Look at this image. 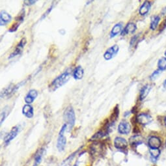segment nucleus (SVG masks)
I'll list each match as a JSON object with an SVG mask.
<instances>
[{
  "instance_id": "obj_1",
  "label": "nucleus",
  "mask_w": 166,
  "mask_h": 166,
  "mask_svg": "<svg viewBox=\"0 0 166 166\" xmlns=\"http://www.w3.org/2000/svg\"><path fill=\"white\" fill-rule=\"evenodd\" d=\"M71 78V72L68 71L63 73L60 76L56 78L54 80H53L52 82L49 85V91L50 92L55 91L56 90L63 86Z\"/></svg>"
},
{
  "instance_id": "obj_2",
  "label": "nucleus",
  "mask_w": 166,
  "mask_h": 166,
  "mask_svg": "<svg viewBox=\"0 0 166 166\" xmlns=\"http://www.w3.org/2000/svg\"><path fill=\"white\" fill-rule=\"evenodd\" d=\"M64 120L65 121V125L67 126L68 132H70L74 126L76 121V116L74 109L72 106H68L64 111L63 115Z\"/></svg>"
},
{
  "instance_id": "obj_3",
  "label": "nucleus",
  "mask_w": 166,
  "mask_h": 166,
  "mask_svg": "<svg viewBox=\"0 0 166 166\" xmlns=\"http://www.w3.org/2000/svg\"><path fill=\"white\" fill-rule=\"evenodd\" d=\"M67 125H64L61 129L60 130V133H59V136L57 138V147L60 151H63L65 148L66 144H67V140L66 137L64 136V132L67 130Z\"/></svg>"
},
{
  "instance_id": "obj_4",
  "label": "nucleus",
  "mask_w": 166,
  "mask_h": 166,
  "mask_svg": "<svg viewBox=\"0 0 166 166\" xmlns=\"http://www.w3.org/2000/svg\"><path fill=\"white\" fill-rule=\"evenodd\" d=\"M20 86H21V83H19L17 85H14V84L10 85L8 87L3 89V91H2L1 97L2 98L10 97V96H11L16 91H17L18 89Z\"/></svg>"
},
{
  "instance_id": "obj_5",
  "label": "nucleus",
  "mask_w": 166,
  "mask_h": 166,
  "mask_svg": "<svg viewBox=\"0 0 166 166\" xmlns=\"http://www.w3.org/2000/svg\"><path fill=\"white\" fill-rule=\"evenodd\" d=\"M119 50V47L117 45H114L106 50L104 54V57L106 60H110L113 58Z\"/></svg>"
},
{
  "instance_id": "obj_6",
  "label": "nucleus",
  "mask_w": 166,
  "mask_h": 166,
  "mask_svg": "<svg viewBox=\"0 0 166 166\" xmlns=\"http://www.w3.org/2000/svg\"><path fill=\"white\" fill-rule=\"evenodd\" d=\"M27 43V41L25 38H23L22 40L20 41V42L18 43V44L17 45V46L16 47V49L14 50V51L10 54L9 59H11L15 56H17L19 54H20L21 52H22L25 46V45Z\"/></svg>"
},
{
  "instance_id": "obj_7",
  "label": "nucleus",
  "mask_w": 166,
  "mask_h": 166,
  "mask_svg": "<svg viewBox=\"0 0 166 166\" xmlns=\"http://www.w3.org/2000/svg\"><path fill=\"white\" fill-rule=\"evenodd\" d=\"M19 132V128L18 126H15L14 127L12 130L10 131L9 133H8L5 136V138H4V141L5 144H8L9 143L10 141H11L14 138H15L17 137L18 133Z\"/></svg>"
},
{
  "instance_id": "obj_8",
  "label": "nucleus",
  "mask_w": 166,
  "mask_h": 166,
  "mask_svg": "<svg viewBox=\"0 0 166 166\" xmlns=\"http://www.w3.org/2000/svg\"><path fill=\"white\" fill-rule=\"evenodd\" d=\"M118 131L121 134H128L130 132V125L129 123L125 121H122L120 122L118 126Z\"/></svg>"
},
{
  "instance_id": "obj_9",
  "label": "nucleus",
  "mask_w": 166,
  "mask_h": 166,
  "mask_svg": "<svg viewBox=\"0 0 166 166\" xmlns=\"http://www.w3.org/2000/svg\"><path fill=\"white\" fill-rule=\"evenodd\" d=\"M137 121L141 125H147L152 121V118L148 114H141L137 117Z\"/></svg>"
},
{
  "instance_id": "obj_10",
  "label": "nucleus",
  "mask_w": 166,
  "mask_h": 166,
  "mask_svg": "<svg viewBox=\"0 0 166 166\" xmlns=\"http://www.w3.org/2000/svg\"><path fill=\"white\" fill-rule=\"evenodd\" d=\"M37 96H38V93H37L36 90L35 89L30 90L24 98L25 103L27 104H31V103H33V101L37 97Z\"/></svg>"
},
{
  "instance_id": "obj_11",
  "label": "nucleus",
  "mask_w": 166,
  "mask_h": 166,
  "mask_svg": "<svg viewBox=\"0 0 166 166\" xmlns=\"http://www.w3.org/2000/svg\"><path fill=\"white\" fill-rule=\"evenodd\" d=\"M114 145L118 149H125L128 146V143L125 139L120 137H117L114 140Z\"/></svg>"
},
{
  "instance_id": "obj_12",
  "label": "nucleus",
  "mask_w": 166,
  "mask_h": 166,
  "mask_svg": "<svg viewBox=\"0 0 166 166\" xmlns=\"http://www.w3.org/2000/svg\"><path fill=\"white\" fill-rule=\"evenodd\" d=\"M137 29L136 25L133 23H129L128 24L124 29H122L121 32V35L122 36H125L128 34H131L133 33L136 31Z\"/></svg>"
},
{
  "instance_id": "obj_13",
  "label": "nucleus",
  "mask_w": 166,
  "mask_h": 166,
  "mask_svg": "<svg viewBox=\"0 0 166 166\" xmlns=\"http://www.w3.org/2000/svg\"><path fill=\"white\" fill-rule=\"evenodd\" d=\"M12 17L9 13L5 11H2L0 14V24L1 25H5L10 22Z\"/></svg>"
},
{
  "instance_id": "obj_14",
  "label": "nucleus",
  "mask_w": 166,
  "mask_h": 166,
  "mask_svg": "<svg viewBox=\"0 0 166 166\" xmlns=\"http://www.w3.org/2000/svg\"><path fill=\"white\" fill-rule=\"evenodd\" d=\"M160 145H161V141L158 137L155 136L150 137L149 140V146L151 149H158Z\"/></svg>"
},
{
  "instance_id": "obj_15",
  "label": "nucleus",
  "mask_w": 166,
  "mask_h": 166,
  "mask_svg": "<svg viewBox=\"0 0 166 166\" xmlns=\"http://www.w3.org/2000/svg\"><path fill=\"white\" fill-rule=\"evenodd\" d=\"M23 114L28 118H31L33 116V108L30 104H25L22 109Z\"/></svg>"
},
{
  "instance_id": "obj_16",
  "label": "nucleus",
  "mask_w": 166,
  "mask_h": 166,
  "mask_svg": "<svg viewBox=\"0 0 166 166\" xmlns=\"http://www.w3.org/2000/svg\"><path fill=\"white\" fill-rule=\"evenodd\" d=\"M151 3L148 1L145 2L141 6L140 10H139V13H140L141 16L146 15L149 13L150 9H151Z\"/></svg>"
},
{
  "instance_id": "obj_17",
  "label": "nucleus",
  "mask_w": 166,
  "mask_h": 166,
  "mask_svg": "<svg viewBox=\"0 0 166 166\" xmlns=\"http://www.w3.org/2000/svg\"><path fill=\"white\" fill-rule=\"evenodd\" d=\"M84 71L81 66H78L73 71V77L76 79H81L83 76Z\"/></svg>"
},
{
  "instance_id": "obj_18",
  "label": "nucleus",
  "mask_w": 166,
  "mask_h": 166,
  "mask_svg": "<svg viewBox=\"0 0 166 166\" xmlns=\"http://www.w3.org/2000/svg\"><path fill=\"white\" fill-rule=\"evenodd\" d=\"M122 25L121 23L117 24L113 28H112L111 33H110V37L111 38H113V37H115L117 36L119 33H121L122 31Z\"/></svg>"
},
{
  "instance_id": "obj_19",
  "label": "nucleus",
  "mask_w": 166,
  "mask_h": 166,
  "mask_svg": "<svg viewBox=\"0 0 166 166\" xmlns=\"http://www.w3.org/2000/svg\"><path fill=\"white\" fill-rule=\"evenodd\" d=\"M151 85H146L145 86H144L141 89L140 95V99L141 100H143L147 96V95H149V93H150V91H151Z\"/></svg>"
},
{
  "instance_id": "obj_20",
  "label": "nucleus",
  "mask_w": 166,
  "mask_h": 166,
  "mask_svg": "<svg viewBox=\"0 0 166 166\" xmlns=\"http://www.w3.org/2000/svg\"><path fill=\"white\" fill-rule=\"evenodd\" d=\"M143 142V138L141 136H133L130 139V143L132 145H138Z\"/></svg>"
},
{
  "instance_id": "obj_21",
  "label": "nucleus",
  "mask_w": 166,
  "mask_h": 166,
  "mask_svg": "<svg viewBox=\"0 0 166 166\" xmlns=\"http://www.w3.org/2000/svg\"><path fill=\"white\" fill-rule=\"evenodd\" d=\"M160 17L158 15L153 16L151 18V25H150V28H151L152 31H154L157 28L158 25V24L160 22Z\"/></svg>"
},
{
  "instance_id": "obj_22",
  "label": "nucleus",
  "mask_w": 166,
  "mask_h": 166,
  "mask_svg": "<svg viewBox=\"0 0 166 166\" xmlns=\"http://www.w3.org/2000/svg\"><path fill=\"white\" fill-rule=\"evenodd\" d=\"M102 150V147L98 143L92 144L90 147V151L91 152L92 154L99 153Z\"/></svg>"
},
{
  "instance_id": "obj_23",
  "label": "nucleus",
  "mask_w": 166,
  "mask_h": 166,
  "mask_svg": "<svg viewBox=\"0 0 166 166\" xmlns=\"http://www.w3.org/2000/svg\"><path fill=\"white\" fill-rule=\"evenodd\" d=\"M158 67L161 71H165L166 69V57H162L160 59L158 63Z\"/></svg>"
},
{
  "instance_id": "obj_24",
  "label": "nucleus",
  "mask_w": 166,
  "mask_h": 166,
  "mask_svg": "<svg viewBox=\"0 0 166 166\" xmlns=\"http://www.w3.org/2000/svg\"><path fill=\"white\" fill-rule=\"evenodd\" d=\"M108 134L106 132H104V130H100L99 132H98L97 133H96L95 134L91 137L92 140H100L102 137H103L104 136H105L106 135Z\"/></svg>"
},
{
  "instance_id": "obj_25",
  "label": "nucleus",
  "mask_w": 166,
  "mask_h": 166,
  "mask_svg": "<svg viewBox=\"0 0 166 166\" xmlns=\"http://www.w3.org/2000/svg\"><path fill=\"white\" fill-rule=\"evenodd\" d=\"M43 151H44L43 149H40L39 151L37 152L36 156H35V164L33 166H37V165H38L41 162L42 154H43Z\"/></svg>"
},
{
  "instance_id": "obj_26",
  "label": "nucleus",
  "mask_w": 166,
  "mask_h": 166,
  "mask_svg": "<svg viewBox=\"0 0 166 166\" xmlns=\"http://www.w3.org/2000/svg\"><path fill=\"white\" fill-rule=\"evenodd\" d=\"M150 153H151L152 158H156L160 154V151L158 149H150Z\"/></svg>"
},
{
  "instance_id": "obj_27",
  "label": "nucleus",
  "mask_w": 166,
  "mask_h": 166,
  "mask_svg": "<svg viewBox=\"0 0 166 166\" xmlns=\"http://www.w3.org/2000/svg\"><path fill=\"white\" fill-rule=\"evenodd\" d=\"M160 74H161V71L160 70H157L156 71H154L151 76H150V78H151V80H155L158 78V77L160 76Z\"/></svg>"
},
{
  "instance_id": "obj_28",
  "label": "nucleus",
  "mask_w": 166,
  "mask_h": 166,
  "mask_svg": "<svg viewBox=\"0 0 166 166\" xmlns=\"http://www.w3.org/2000/svg\"><path fill=\"white\" fill-rule=\"evenodd\" d=\"M20 24V22H17V23H15V24H13V25L11 26V28H10L9 29V32H14V31H17L18 29Z\"/></svg>"
},
{
  "instance_id": "obj_29",
  "label": "nucleus",
  "mask_w": 166,
  "mask_h": 166,
  "mask_svg": "<svg viewBox=\"0 0 166 166\" xmlns=\"http://www.w3.org/2000/svg\"><path fill=\"white\" fill-rule=\"evenodd\" d=\"M8 111L6 110H4L3 111H2V114H1V124H2L3 121L5 119V118H6V117L7 116V114Z\"/></svg>"
},
{
  "instance_id": "obj_30",
  "label": "nucleus",
  "mask_w": 166,
  "mask_h": 166,
  "mask_svg": "<svg viewBox=\"0 0 166 166\" xmlns=\"http://www.w3.org/2000/svg\"><path fill=\"white\" fill-rule=\"evenodd\" d=\"M37 2V1H34V0H28V1H25L24 2V3L26 5H32L35 4V3Z\"/></svg>"
},
{
  "instance_id": "obj_31",
  "label": "nucleus",
  "mask_w": 166,
  "mask_h": 166,
  "mask_svg": "<svg viewBox=\"0 0 166 166\" xmlns=\"http://www.w3.org/2000/svg\"><path fill=\"white\" fill-rule=\"evenodd\" d=\"M165 28H166V18L164 20V21L162 22V24L161 25V27H160V31H162L164 30Z\"/></svg>"
},
{
  "instance_id": "obj_32",
  "label": "nucleus",
  "mask_w": 166,
  "mask_h": 166,
  "mask_svg": "<svg viewBox=\"0 0 166 166\" xmlns=\"http://www.w3.org/2000/svg\"><path fill=\"white\" fill-rule=\"evenodd\" d=\"M52 8H53V6H52V7H50L49 9H48V10H47V11L44 14V15L43 16H42V18H44L45 17H47V15L48 14H49L50 13V12L51 11V10H52Z\"/></svg>"
},
{
  "instance_id": "obj_33",
  "label": "nucleus",
  "mask_w": 166,
  "mask_h": 166,
  "mask_svg": "<svg viewBox=\"0 0 166 166\" xmlns=\"http://www.w3.org/2000/svg\"><path fill=\"white\" fill-rule=\"evenodd\" d=\"M166 13V7L163 10V11H162V14H165Z\"/></svg>"
},
{
  "instance_id": "obj_34",
  "label": "nucleus",
  "mask_w": 166,
  "mask_h": 166,
  "mask_svg": "<svg viewBox=\"0 0 166 166\" xmlns=\"http://www.w3.org/2000/svg\"><path fill=\"white\" fill-rule=\"evenodd\" d=\"M164 87L165 88L166 87V79L165 80L164 82Z\"/></svg>"
},
{
  "instance_id": "obj_35",
  "label": "nucleus",
  "mask_w": 166,
  "mask_h": 166,
  "mask_svg": "<svg viewBox=\"0 0 166 166\" xmlns=\"http://www.w3.org/2000/svg\"><path fill=\"white\" fill-rule=\"evenodd\" d=\"M164 123H165V125L166 126V117H165V118L164 119Z\"/></svg>"
},
{
  "instance_id": "obj_36",
  "label": "nucleus",
  "mask_w": 166,
  "mask_h": 166,
  "mask_svg": "<svg viewBox=\"0 0 166 166\" xmlns=\"http://www.w3.org/2000/svg\"><path fill=\"white\" fill-rule=\"evenodd\" d=\"M164 55H165V57H166V50H165V53H164Z\"/></svg>"
}]
</instances>
